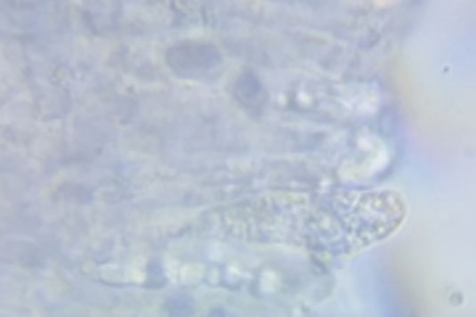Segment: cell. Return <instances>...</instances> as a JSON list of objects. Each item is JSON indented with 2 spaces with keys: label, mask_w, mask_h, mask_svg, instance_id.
Segmentation results:
<instances>
[{
  "label": "cell",
  "mask_w": 476,
  "mask_h": 317,
  "mask_svg": "<svg viewBox=\"0 0 476 317\" xmlns=\"http://www.w3.org/2000/svg\"><path fill=\"white\" fill-rule=\"evenodd\" d=\"M170 61L178 69H206L220 61V53L209 45H183L178 51H170Z\"/></svg>",
  "instance_id": "2"
},
{
  "label": "cell",
  "mask_w": 476,
  "mask_h": 317,
  "mask_svg": "<svg viewBox=\"0 0 476 317\" xmlns=\"http://www.w3.org/2000/svg\"><path fill=\"white\" fill-rule=\"evenodd\" d=\"M236 96L246 106L262 104V88H260V83H257L249 72L241 75V80L236 83Z\"/></svg>",
  "instance_id": "3"
},
{
  "label": "cell",
  "mask_w": 476,
  "mask_h": 317,
  "mask_svg": "<svg viewBox=\"0 0 476 317\" xmlns=\"http://www.w3.org/2000/svg\"><path fill=\"white\" fill-rule=\"evenodd\" d=\"M328 227L320 230V238L328 249L342 254H355L363 246H371L386 238L405 217V204L394 194H342L328 204Z\"/></svg>",
  "instance_id": "1"
}]
</instances>
